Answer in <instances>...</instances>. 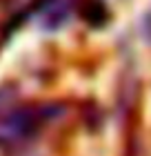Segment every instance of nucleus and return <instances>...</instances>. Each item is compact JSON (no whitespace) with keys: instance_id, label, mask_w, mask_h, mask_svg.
Segmentation results:
<instances>
[{"instance_id":"obj_1","label":"nucleus","mask_w":151,"mask_h":156,"mask_svg":"<svg viewBox=\"0 0 151 156\" xmlns=\"http://www.w3.org/2000/svg\"><path fill=\"white\" fill-rule=\"evenodd\" d=\"M45 120V112H33V109H16L7 114L0 120V143L13 145L31 136L33 129Z\"/></svg>"},{"instance_id":"obj_2","label":"nucleus","mask_w":151,"mask_h":156,"mask_svg":"<svg viewBox=\"0 0 151 156\" xmlns=\"http://www.w3.org/2000/svg\"><path fill=\"white\" fill-rule=\"evenodd\" d=\"M67 13H69V5L67 0H51L49 9L45 11V29H56L60 27L64 20H67Z\"/></svg>"},{"instance_id":"obj_3","label":"nucleus","mask_w":151,"mask_h":156,"mask_svg":"<svg viewBox=\"0 0 151 156\" xmlns=\"http://www.w3.org/2000/svg\"><path fill=\"white\" fill-rule=\"evenodd\" d=\"M84 20L93 27H100L105 25L107 20V7L100 2V0H89L87 7H84Z\"/></svg>"}]
</instances>
